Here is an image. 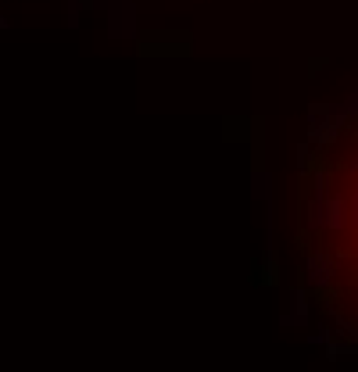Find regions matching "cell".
Here are the masks:
<instances>
[{"mask_svg":"<svg viewBox=\"0 0 358 372\" xmlns=\"http://www.w3.org/2000/svg\"><path fill=\"white\" fill-rule=\"evenodd\" d=\"M297 255L319 315L358 340V93L315 122L301 150Z\"/></svg>","mask_w":358,"mask_h":372,"instance_id":"1","label":"cell"}]
</instances>
